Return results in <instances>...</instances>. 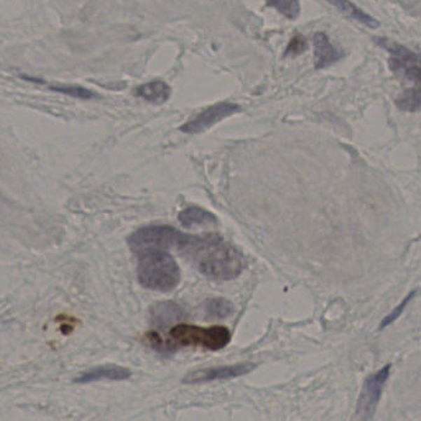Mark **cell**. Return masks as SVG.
Masks as SVG:
<instances>
[{"mask_svg": "<svg viewBox=\"0 0 421 421\" xmlns=\"http://www.w3.org/2000/svg\"><path fill=\"white\" fill-rule=\"evenodd\" d=\"M179 252L193 262L204 276L218 281L235 279L244 270L242 256L218 235H189Z\"/></svg>", "mask_w": 421, "mask_h": 421, "instance_id": "obj_1", "label": "cell"}, {"mask_svg": "<svg viewBox=\"0 0 421 421\" xmlns=\"http://www.w3.org/2000/svg\"><path fill=\"white\" fill-rule=\"evenodd\" d=\"M147 338L153 349L168 351L181 346H198L210 351L224 349L231 341V333L228 328L221 325L202 328L189 324H178L170 330L168 338H160L157 331H150Z\"/></svg>", "mask_w": 421, "mask_h": 421, "instance_id": "obj_2", "label": "cell"}, {"mask_svg": "<svg viewBox=\"0 0 421 421\" xmlns=\"http://www.w3.org/2000/svg\"><path fill=\"white\" fill-rule=\"evenodd\" d=\"M136 255L139 258L137 278L141 286L162 293L177 288L181 282V268L168 252L147 249L136 252Z\"/></svg>", "mask_w": 421, "mask_h": 421, "instance_id": "obj_3", "label": "cell"}, {"mask_svg": "<svg viewBox=\"0 0 421 421\" xmlns=\"http://www.w3.org/2000/svg\"><path fill=\"white\" fill-rule=\"evenodd\" d=\"M189 239V235L166 225H150L135 231L127 239L132 252L158 249V250L181 251Z\"/></svg>", "mask_w": 421, "mask_h": 421, "instance_id": "obj_4", "label": "cell"}, {"mask_svg": "<svg viewBox=\"0 0 421 421\" xmlns=\"http://www.w3.org/2000/svg\"><path fill=\"white\" fill-rule=\"evenodd\" d=\"M390 368H392L390 364H387L385 367L377 371L375 373L369 375L368 378L364 380L362 393L357 404V416L359 419L369 420L375 414L383 388L389 378Z\"/></svg>", "mask_w": 421, "mask_h": 421, "instance_id": "obj_5", "label": "cell"}, {"mask_svg": "<svg viewBox=\"0 0 421 421\" xmlns=\"http://www.w3.org/2000/svg\"><path fill=\"white\" fill-rule=\"evenodd\" d=\"M383 46L389 51V68L393 72L406 79V82L419 84L420 82V64L419 56L408 50L406 47L401 46L393 42H383Z\"/></svg>", "mask_w": 421, "mask_h": 421, "instance_id": "obj_6", "label": "cell"}, {"mask_svg": "<svg viewBox=\"0 0 421 421\" xmlns=\"http://www.w3.org/2000/svg\"><path fill=\"white\" fill-rule=\"evenodd\" d=\"M240 110H241L240 105L228 103V102H221V103L210 105L187 121L186 124H183L179 127V130L186 134H200V132L210 129L212 126L216 125L220 121L229 118L231 115L239 113Z\"/></svg>", "mask_w": 421, "mask_h": 421, "instance_id": "obj_7", "label": "cell"}, {"mask_svg": "<svg viewBox=\"0 0 421 421\" xmlns=\"http://www.w3.org/2000/svg\"><path fill=\"white\" fill-rule=\"evenodd\" d=\"M255 368V364H234V366L214 367V368L198 369V371L189 372L183 378V383L197 385V383H207V382H213V380H230V378H236L240 375H246Z\"/></svg>", "mask_w": 421, "mask_h": 421, "instance_id": "obj_8", "label": "cell"}, {"mask_svg": "<svg viewBox=\"0 0 421 421\" xmlns=\"http://www.w3.org/2000/svg\"><path fill=\"white\" fill-rule=\"evenodd\" d=\"M343 53L338 47L333 46L330 39L324 32H317L314 36V61L315 68L323 69L338 62Z\"/></svg>", "mask_w": 421, "mask_h": 421, "instance_id": "obj_9", "label": "cell"}, {"mask_svg": "<svg viewBox=\"0 0 421 421\" xmlns=\"http://www.w3.org/2000/svg\"><path fill=\"white\" fill-rule=\"evenodd\" d=\"M130 377V369L120 367L116 364H104V366H98V367L85 371L82 375L77 377L74 382L85 385V383H93V382L103 380H129Z\"/></svg>", "mask_w": 421, "mask_h": 421, "instance_id": "obj_10", "label": "cell"}, {"mask_svg": "<svg viewBox=\"0 0 421 421\" xmlns=\"http://www.w3.org/2000/svg\"><path fill=\"white\" fill-rule=\"evenodd\" d=\"M135 95L152 104H162L171 97V87L163 81H152L137 87Z\"/></svg>", "mask_w": 421, "mask_h": 421, "instance_id": "obj_11", "label": "cell"}, {"mask_svg": "<svg viewBox=\"0 0 421 421\" xmlns=\"http://www.w3.org/2000/svg\"><path fill=\"white\" fill-rule=\"evenodd\" d=\"M178 219L182 223L183 226L188 229L210 226V225L216 224V221H218L213 214L208 210L199 208V207H189V208L184 209L178 215Z\"/></svg>", "mask_w": 421, "mask_h": 421, "instance_id": "obj_12", "label": "cell"}, {"mask_svg": "<svg viewBox=\"0 0 421 421\" xmlns=\"http://www.w3.org/2000/svg\"><path fill=\"white\" fill-rule=\"evenodd\" d=\"M328 1L330 4L336 6L338 11L350 19H352V20L359 21L361 24H364V25L371 27V29L380 27V22L375 20V18H372L367 13H364L362 9H359V6H354V3L350 1V0H328Z\"/></svg>", "mask_w": 421, "mask_h": 421, "instance_id": "obj_13", "label": "cell"}, {"mask_svg": "<svg viewBox=\"0 0 421 421\" xmlns=\"http://www.w3.org/2000/svg\"><path fill=\"white\" fill-rule=\"evenodd\" d=\"M152 317H153V322H156L157 324H167L172 320H177L183 317V310L174 303H161L153 309Z\"/></svg>", "mask_w": 421, "mask_h": 421, "instance_id": "obj_14", "label": "cell"}, {"mask_svg": "<svg viewBox=\"0 0 421 421\" xmlns=\"http://www.w3.org/2000/svg\"><path fill=\"white\" fill-rule=\"evenodd\" d=\"M205 312L209 317L226 319L235 312L234 305L231 302L223 298H212L205 302Z\"/></svg>", "mask_w": 421, "mask_h": 421, "instance_id": "obj_15", "label": "cell"}, {"mask_svg": "<svg viewBox=\"0 0 421 421\" xmlns=\"http://www.w3.org/2000/svg\"><path fill=\"white\" fill-rule=\"evenodd\" d=\"M267 6L276 9L287 19L294 20L301 15V1L299 0H265Z\"/></svg>", "mask_w": 421, "mask_h": 421, "instance_id": "obj_16", "label": "cell"}, {"mask_svg": "<svg viewBox=\"0 0 421 421\" xmlns=\"http://www.w3.org/2000/svg\"><path fill=\"white\" fill-rule=\"evenodd\" d=\"M395 104L399 109L404 110V111H417L420 109L421 105L419 87L414 89H406L404 93L396 98Z\"/></svg>", "mask_w": 421, "mask_h": 421, "instance_id": "obj_17", "label": "cell"}, {"mask_svg": "<svg viewBox=\"0 0 421 421\" xmlns=\"http://www.w3.org/2000/svg\"><path fill=\"white\" fill-rule=\"evenodd\" d=\"M50 89L53 92L66 94V95H69L73 98L84 99V100L98 98V94L93 93L92 90L79 87V85H53V87H50Z\"/></svg>", "mask_w": 421, "mask_h": 421, "instance_id": "obj_18", "label": "cell"}, {"mask_svg": "<svg viewBox=\"0 0 421 421\" xmlns=\"http://www.w3.org/2000/svg\"><path fill=\"white\" fill-rule=\"evenodd\" d=\"M415 294L416 291H410V293L406 296V299H404L398 307H395L394 309L383 319V322H382L380 325V330H383V329H385L387 326H389V325L394 323L395 320L401 317V314L404 312L406 308L408 307V304L411 302V299L415 296Z\"/></svg>", "mask_w": 421, "mask_h": 421, "instance_id": "obj_19", "label": "cell"}, {"mask_svg": "<svg viewBox=\"0 0 421 421\" xmlns=\"http://www.w3.org/2000/svg\"><path fill=\"white\" fill-rule=\"evenodd\" d=\"M307 50V41L304 37L301 35H296L293 37L289 45L287 47L286 55H291V56H296V55H301Z\"/></svg>", "mask_w": 421, "mask_h": 421, "instance_id": "obj_20", "label": "cell"}]
</instances>
